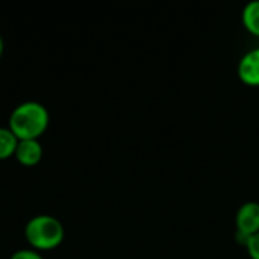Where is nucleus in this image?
<instances>
[{
    "label": "nucleus",
    "instance_id": "4",
    "mask_svg": "<svg viewBox=\"0 0 259 259\" xmlns=\"http://www.w3.org/2000/svg\"><path fill=\"white\" fill-rule=\"evenodd\" d=\"M240 80L247 87H259V47L243 55L237 68Z\"/></svg>",
    "mask_w": 259,
    "mask_h": 259
},
{
    "label": "nucleus",
    "instance_id": "9",
    "mask_svg": "<svg viewBox=\"0 0 259 259\" xmlns=\"http://www.w3.org/2000/svg\"><path fill=\"white\" fill-rule=\"evenodd\" d=\"M244 247H246L247 255L250 256V259H259V232L247 240Z\"/></svg>",
    "mask_w": 259,
    "mask_h": 259
},
{
    "label": "nucleus",
    "instance_id": "2",
    "mask_svg": "<svg viewBox=\"0 0 259 259\" xmlns=\"http://www.w3.org/2000/svg\"><path fill=\"white\" fill-rule=\"evenodd\" d=\"M65 231L59 219L49 214H38L27 220L24 237L35 250H52L64 240Z\"/></svg>",
    "mask_w": 259,
    "mask_h": 259
},
{
    "label": "nucleus",
    "instance_id": "3",
    "mask_svg": "<svg viewBox=\"0 0 259 259\" xmlns=\"http://www.w3.org/2000/svg\"><path fill=\"white\" fill-rule=\"evenodd\" d=\"M235 240L246 246L247 240L259 232V203L246 202L243 203L235 214Z\"/></svg>",
    "mask_w": 259,
    "mask_h": 259
},
{
    "label": "nucleus",
    "instance_id": "10",
    "mask_svg": "<svg viewBox=\"0 0 259 259\" xmlns=\"http://www.w3.org/2000/svg\"><path fill=\"white\" fill-rule=\"evenodd\" d=\"M3 49H5V42H3V38H2V35H0V58H2Z\"/></svg>",
    "mask_w": 259,
    "mask_h": 259
},
{
    "label": "nucleus",
    "instance_id": "7",
    "mask_svg": "<svg viewBox=\"0 0 259 259\" xmlns=\"http://www.w3.org/2000/svg\"><path fill=\"white\" fill-rule=\"evenodd\" d=\"M18 138L9 127L0 126V159H8L15 155Z\"/></svg>",
    "mask_w": 259,
    "mask_h": 259
},
{
    "label": "nucleus",
    "instance_id": "5",
    "mask_svg": "<svg viewBox=\"0 0 259 259\" xmlns=\"http://www.w3.org/2000/svg\"><path fill=\"white\" fill-rule=\"evenodd\" d=\"M14 156L23 165H35L42 158V146L39 140H18V146L15 149Z\"/></svg>",
    "mask_w": 259,
    "mask_h": 259
},
{
    "label": "nucleus",
    "instance_id": "8",
    "mask_svg": "<svg viewBox=\"0 0 259 259\" xmlns=\"http://www.w3.org/2000/svg\"><path fill=\"white\" fill-rule=\"evenodd\" d=\"M9 259H44V256L35 249H20L15 250Z\"/></svg>",
    "mask_w": 259,
    "mask_h": 259
},
{
    "label": "nucleus",
    "instance_id": "1",
    "mask_svg": "<svg viewBox=\"0 0 259 259\" xmlns=\"http://www.w3.org/2000/svg\"><path fill=\"white\" fill-rule=\"evenodd\" d=\"M49 109L41 102L26 100L12 109L8 127L18 140H38L49 127Z\"/></svg>",
    "mask_w": 259,
    "mask_h": 259
},
{
    "label": "nucleus",
    "instance_id": "6",
    "mask_svg": "<svg viewBox=\"0 0 259 259\" xmlns=\"http://www.w3.org/2000/svg\"><path fill=\"white\" fill-rule=\"evenodd\" d=\"M241 21L249 33L259 36V0H253L243 8Z\"/></svg>",
    "mask_w": 259,
    "mask_h": 259
}]
</instances>
